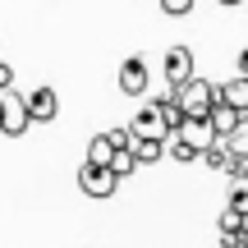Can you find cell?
Here are the masks:
<instances>
[{"instance_id":"24","label":"cell","mask_w":248,"mask_h":248,"mask_svg":"<svg viewBox=\"0 0 248 248\" xmlns=\"http://www.w3.org/2000/svg\"><path fill=\"white\" fill-rule=\"evenodd\" d=\"M221 248H239V244H234V239H221Z\"/></svg>"},{"instance_id":"22","label":"cell","mask_w":248,"mask_h":248,"mask_svg":"<svg viewBox=\"0 0 248 248\" xmlns=\"http://www.w3.org/2000/svg\"><path fill=\"white\" fill-rule=\"evenodd\" d=\"M234 244H239V248H248V221H244V230L234 234Z\"/></svg>"},{"instance_id":"15","label":"cell","mask_w":248,"mask_h":248,"mask_svg":"<svg viewBox=\"0 0 248 248\" xmlns=\"http://www.w3.org/2000/svg\"><path fill=\"white\" fill-rule=\"evenodd\" d=\"M106 170H110V175H115V179H124V175H133V170H138V161H133V152H115Z\"/></svg>"},{"instance_id":"7","label":"cell","mask_w":248,"mask_h":248,"mask_svg":"<svg viewBox=\"0 0 248 248\" xmlns=\"http://www.w3.org/2000/svg\"><path fill=\"white\" fill-rule=\"evenodd\" d=\"M147 83H152L147 60H138V55H133V60L120 64V92H124V97H142V92H147Z\"/></svg>"},{"instance_id":"18","label":"cell","mask_w":248,"mask_h":248,"mask_svg":"<svg viewBox=\"0 0 248 248\" xmlns=\"http://www.w3.org/2000/svg\"><path fill=\"white\" fill-rule=\"evenodd\" d=\"M161 5V14H170V18H184L188 9H193V0H156Z\"/></svg>"},{"instance_id":"17","label":"cell","mask_w":248,"mask_h":248,"mask_svg":"<svg viewBox=\"0 0 248 248\" xmlns=\"http://www.w3.org/2000/svg\"><path fill=\"white\" fill-rule=\"evenodd\" d=\"M106 138H110V147H115V152H133V138H138V133H133V129H110Z\"/></svg>"},{"instance_id":"13","label":"cell","mask_w":248,"mask_h":248,"mask_svg":"<svg viewBox=\"0 0 248 248\" xmlns=\"http://www.w3.org/2000/svg\"><path fill=\"white\" fill-rule=\"evenodd\" d=\"M110 156H115L110 138H106V133H92V142H88V166H110Z\"/></svg>"},{"instance_id":"5","label":"cell","mask_w":248,"mask_h":248,"mask_svg":"<svg viewBox=\"0 0 248 248\" xmlns=\"http://www.w3.org/2000/svg\"><path fill=\"white\" fill-rule=\"evenodd\" d=\"M170 138H179L184 147H193V152H207V147L216 142V133H212V124H207V120H188V115H184V120L175 124Z\"/></svg>"},{"instance_id":"9","label":"cell","mask_w":248,"mask_h":248,"mask_svg":"<svg viewBox=\"0 0 248 248\" xmlns=\"http://www.w3.org/2000/svg\"><path fill=\"white\" fill-rule=\"evenodd\" d=\"M129 129L138 133V138H161V142L170 138V129H166V120H161V110L152 106V101H147V106L138 110V115H133V124H129Z\"/></svg>"},{"instance_id":"2","label":"cell","mask_w":248,"mask_h":248,"mask_svg":"<svg viewBox=\"0 0 248 248\" xmlns=\"http://www.w3.org/2000/svg\"><path fill=\"white\" fill-rule=\"evenodd\" d=\"M28 110H23V97H14V92H0V133L5 138H18V133H28Z\"/></svg>"},{"instance_id":"10","label":"cell","mask_w":248,"mask_h":248,"mask_svg":"<svg viewBox=\"0 0 248 248\" xmlns=\"http://www.w3.org/2000/svg\"><path fill=\"white\" fill-rule=\"evenodd\" d=\"M221 142H225V152H230V156H248V115L234 120V129L225 133Z\"/></svg>"},{"instance_id":"11","label":"cell","mask_w":248,"mask_h":248,"mask_svg":"<svg viewBox=\"0 0 248 248\" xmlns=\"http://www.w3.org/2000/svg\"><path fill=\"white\" fill-rule=\"evenodd\" d=\"M166 156V142L161 138H133V161L138 166H152V161H161Z\"/></svg>"},{"instance_id":"23","label":"cell","mask_w":248,"mask_h":248,"mask_svg":"<svg viewBox=\"0 0 248 248\" xmlns=\"http://www.w3.org/2000/svg\"><path fill=\"white\" fill-rule=\"evenodd\" d=\"M239 74L248 78V51H239Z\"/></svg>"},{"instance_id":"21","label":"cell","mask_w":248,"mask_h":248,"mask_svg":"<svg viewBox=\"0 0 248 248\" xmlns=\"http://www.w3.org/2000/svg\"><path fill=\"white\" fill-rule=\"evenodd\" d=\"M9 88H14V69L0 60V92H9Z\"/></svg>"},{"instance_id":"3","label":"cell","mask_w":248,"mask_h":248,"mask_svg":"<svg viewBox=\"0 0 248 248\" xmlns=\"http://www.w3.org/2000/svg\"><path fill=\"white\" fill-rule=\"evenodd\" d=\"M78 188H83L88 198H110V193L120 188V179L110 175L106 166H88V161H83V170H78Z\"/></svg>"},{"instance_id":"14","label":"cell","mask_w":248,"mask_h":248,"mask_svg":"<svg viewBox=\"0 0 248 248\" xmlns=\"http://www.w3.org/2000/svg\"><path fill=\"white\" fill-rule=\"evenodd\" d=\"M244 221H248V216H239L234 207H225V212H221V239H234V234L244 230Z\"/></svg>"},{"instance_id":"1","label":"cell","mask_w":248,"mask_h":248,"mask_svg":"<svg viewBox=\"0 0 248 248\" xmlns=\"http://www.w3.org/2000/svg\"><path fill=\"white\" fill-rule=\"evenodd\" d=\"M175 106L184 110L188 120H207V110L216 106V83H207L202 74H193V78H184L175 88Z\"/></svg>"},{"instance_id":"12","label":"cell","mask_w":248,"mask_h":248,"mask_svg":"<svg viewBox=\"0 0 248 248\" xmlns=\"http://www.w3.org/2000/svg\"><path fill=\"white\" fill-rule=\"evenodd\" d=\"M234 120H239V115H234L230 106H221V101H216V106L207 110V124H212V133H216V138H225V133L234 129Z\"/></svg>"},{"instance_id":"25","label":"cell","mask_w":248,"mask_h":248,"mask_svg":"<svg viewBox=\"0 0 248 248\" xmlns=\"http://www.w3.org/2000/svg\"><path fill=\"white\" fill-rule=\"evenodd\" d=\"M221 5H244V0H221Z\"/></svg>"},{"instance_id":"19","label":"cell","mask_w":248,"mask_h":248,"mask_svg":"<svg viewBox=\"0 0 248 248\" xmlns=\"http://www.w3.org/2000/svg\"><path fill=\"white\" fill-rule=\"evenodd\" d=\"M166 142H170V156H175V161H198V152H193V147H184L179 138H166Z\"/></svg>"},{"instance_id":"4","label":"cell","mask_w":248,"mask_h":248,"mask_svg":"<svg viewBox=\"0 0 248 248\" xmlns=\"http://www.w3.org/2000/svg\"><path fill=\"white\" fill-rule=\"evenodd\" d=\"M23 110H28V120H32V124H51L55 115H60V97H55V88L28 92V97H23Z\"/></svg>"},{"instance_id":"16","label":"cell","mask_w":248,"mask_h":248,"mask_svg":"<svg viewBox=\"0 0 248 248\" xmlns=\"http://www.w3.org/2000/svg\"><path fill=\"white\" fill-rule=\"evenodd\" d=\"M230 207L239 216H248V179H234V184H230Z\"/></svg>"},{"instance_id":"6","label":"cell","mask_w":248,"mask_h":248,"mask_svg":"<svg viewBox=\"0 0 248 248\" xmlns=\"http://www.w3.org/2000/svg\"><path fill=\"white\" fill-rule=\"evenodd\" d=\"M198 64H193V51L188 46H170L166 51V88H179L184 78H193Z\"/></svg>"},{"instance_id":"8","label":"cell","mask_w":248,"mask_h":248,"mask_svg":"<svg viewBox=\"0 0 248 248\" xmlns=\"http://www.w3.org/2000/svg\"><path fill=\"white\" fill-rule=\"evenodd\" d=\"M216 101L230 106L234 115H248V78H244V74H234L230 83H216Z\"/></svg>"},{"instance_id":"20","label":"cell","mask_w":248,"mask_h":248,"mask_svg":"<svg viewBox=\"0 0 248 248\" xmlns=\"http://www.w3.org/2000/svg\"><path fill=\"white\" fill-rule=\"evenodd\" d=\"M225 175H230V179H248V156H230Z\"/></svg>"}]
</instances>
